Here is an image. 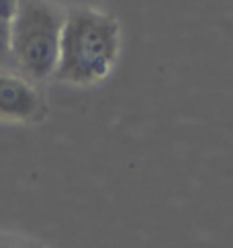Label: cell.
I'll return each mask as SVG.
<instances>
[{
	"label": "cell",
	"instance_id": "1",
	"mask_svg": "<svg viewBox=\"0 0 233 248\" xmlns=\"http://www.w3.org/2000/svg\"><path fill=\"white\" fill-rule=\"evenodd\" d=\"M121 47V27L115 16L96 8H66L59 60L53 78L70 84H96L113 72Z\"/></svg>",
	"mask_w": 233,
	"mask_h": 248
},
{
	"label": "cell",
	"instance_id": "2",
	"mask_svg": "<svg viewBox=\"0 0 233 248\" xmlns=\"http://www.w3.org/2000/svg\"><path fill=\"white\" fill-rule=\"evenodd\" d=\"M66 8L41 0L19 2L11 27L13 68L31 82L49 80L59 60Z\"/></svg>",
	"mask_w": 233,
	"mask_h": 248
},
{
	"label": "cell",
	"instance_id": "3",
	"mask_svg": "<svg viewBox=\"0 0 233 248\" xmlns=\"http://www.w3.org/2000/svg\"><path fill=\"white\" fill-rule=\"evenodd\" d=\"M47 115L39 86L15 70H0V121L39 123Z\"/></svg>",
	"mask_w": 233,
	"mask_h": 248
},
{
	"label": "cell",
	"instance_id": "4",
	"mask_svg": "<svg viewBox=\"0 0 233 248\" xmlns=\"http://www.w3.org/2000/svg\"><path fill=\"white\" fill-rule=\"evenodd\" d=\"M11 27H13V21H0V70H15L13 68Z\"/></svg>",
	"mask_w": 233,
	"mask_h": 248
},
{
	"label": "cell",
	"instance_id": "5",
	"mask_svg": "<svg viewBox=\"0 0 233 248\" xmlns=\"http://www.w3.org/2000/svg\"><path fill=\"white\" fill-rule=\"evenodd\" d=\"M0 248H39L31 242L23 240V238H16V236H2L0 234Z\"/></svg>",
	"mask_w": 233,
	"mask_h": 248
},
{
	"label": "cell",
	"instance_id": "6",
	"mask_svg": "<svg viewBox=\"0 0 233 248\" xmlns=\"http://www.w3.org/2000/svg\"><path fill=\"white\" fill-rule=\"evenodd\" d=\"M16 8H19V2L0 0V21H13L15 15H16Z\"/></svg>",
	"mask_w": 233,
	"mask_h": 248
}]
</instances>
